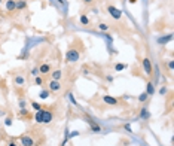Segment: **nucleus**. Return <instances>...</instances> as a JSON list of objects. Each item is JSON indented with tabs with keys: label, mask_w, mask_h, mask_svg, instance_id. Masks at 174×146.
Returning <instances> with one entry per match:
<instances>
[{
	"label": "nucleus",
	"mask_w": 174,
	"mask_h": 146,
	"mask_svg": "<svg viewBox=\"0 0 174 146\" xmlns=\"http://www.w3.org/2000/svg\"><path fill=\"white\" fill-rule=\"evenodd\" d=\"M85 122L89 125V130H91V133H95V134H98V133H101L103 130H101V127L94 121V119H91L89 116H85Z\"/></svg>",
	"instance_id": "5"
},
{
	"label": "nucleus",
	"mask_w": 174,
	"mask_h": 146,
	"mask_svg": "<svg viewBox=\"0 0 174 146\" xmlns=\"http://www.w3.org/2000/svg\"><path fill=\"white\" fill-rule=\"evenodd\" d=\"M34 85H37V87H43V78H42L40 75L34 78Z\"/></svg>",
	"instance_id": "25"
},
{
	"label": "nucleus",
	"mask_w": 174,
	"mask_h": 146,
	"mask_svg": "<svg viewBox=\"0 0 174 146\" xmlns=\"http://www.w3.org/2000/svg\"><path fill=\"white\" fill-rule=\"evenodd\" d=\"M54 121V112L51 109H45L43 107V115H42V124L43 125H49Z\"/></svg>",
	"instance_id": "4"
},
{
	"label": "nucleus",
	"mask_w": 174,
	"mask_h": 146,
	"mask_svg": "<svg viewBox=\"0 0 174 146\" xmlns=\"http://www.w3.org/2000/svg\"><path fill=\"white\" fill-rule=\"evenodd\" d=\"M51 97V91L46 88V90H40V92H39V98L40 100H48Z\"/></svg>",
	"instance_id": "17"
},
{
	"label": "nucleus",
	"mask_w": 174,
	"mask_h": 146,
	"mask_svg": "<svg viewBox=\"0 0 174 146\" xmlns=\"http://www.w3.org/2000/svg\"><path fill=\"white\" fill-rule=\"evenodd\" d=\"M103 36H104V37H106V39H107L109 42H113V37L110 36V34H109V33H104V34H103Z\"/></svg>",
	"instance_id": "37"
},
{
	"label": "nucleus",
	"mask_w": 174,
	"mask_h": 146,
	"mask_svg": "<svg viewBox=\"0 0 174 146\" xmlns=\"http://www.w3.org/2000/svg\"><path fill=\"white\" fill-rule=\"evenodd\" d=\"M5 6H6V11L7 12H14L15 11V6H16V0H6Z\"/></svg>",
	"instance_id": "13"
},
{
	"label": "nucleus",
	"mask_w": 174,
	"mask_h": 146,
	"mask_svg": "<svg viewBox=\"0 0 174 146\" xmlns=\"http://www.w3.org/2000/svg\"><path fill=\"white\" fill-rule=\"evenodd\" d=\"M12 124H14V119H12L11 116H7V118H5V125H6V127H11Z\"/></svg>",
	"instance_id": "28"
},
{
	"label": "nucleus",
	"mask_w": 174,
	"mask_h": 146,
	"mask_svg": "<svg viewBox=\"0 0 174 146\" xmlns=\"http://www.w3.org/2000/svg\"><path fill=\"white\" fill-rule=\"evenodd\" d=\"M149 97H153V94H155V84L152 81H147L146 82V91H144Z\"/></svg>",
	"instance_id": "9"
},
{
	"label": "nucleus",
	"mask_w": 174,
	"mask_h": 146,
	"mask_svg": "<svg viewBox=\"0 0 174 146\" xmlns=\"http://www.w3.org/2000/svg\"><path fill=\"white\" fill-rule=\"evenodd\" d=\"M14 85H15V87H24V85H25V78L22 75H16L14 78Z\"/></svg>",
	"instance_id": "12"
},
{
	"label": "nucleus",
	"mask_w": 174,
	"mask_h": 146,
	"mask_svg": "<svg viewBox=\"0 0 174 146\" xmlns=\"http://www.w3.org/2000/svg\"><path fill=\"white\" fill-rule=\"evenodd\" d=\"M79 134H81L79 131H72V133H68V140L73 139V137H76V136H79Z\"/></svg>",
	"instance_id": "33"
},
{
	"label": "nucleus",
	"mask_w": 174,
	"mask_h": 146,
	"mask_svg": "<svg viewBox=\"0 0 174 146\" xmlns=\"http://www.w3.org/2000/svg\"><path fill=\"white\" fill-rule=\"evenodd\" d=\"M122 98H124V100H131V97H129V96H124Z\"/></svg>",
	"instance_id": "42"
},
{
	"label": "nucleus",
	"mask_w": 174,
	"mask_h": 146,
	"mask_svg": "<svg viewBox=\"0 0 174 146\" xmlns=\"http://www.w3.org/2000/svg\"><path fill=\"white\" fill-rule=\"evenodd\" d=\"M31 107L36 110V112H37V110H40V109H43V106L40 105V103H37V101H31Z\"/></svg>",
	"instance_id": "27"
},
{
	"label": "nucleus",
	"mask_w": 174,
	"mask_h": 146,
	"mask_svg": "<svg viewBox=\"0 0 174 146\" xmlns=\"http://www.w3.org/2000/svg\"><path fill=\"white\" fill-rule=\"evenodd\" d=\"M57 2H58V5L61 6V7H64V9H66V7L68 6V3H67V0H57Z\"/></svg>",
	"instance_id": "30"
},
{
	"label": "nucleus",
	"mask_w": 174,
	"mask_h": 146,
	"mask_svg": "<svg viewBox=\"0 0 174 146\" xmlns=\"http://www.w3.org/2000/svg\"><path fill=\"white\" fill-rule=\"evenodd\" d=\"M79 20H81V24H82V25H89V18H88V16H86L85 14H81Z\"/></svg>",
	"instance_id": "21"
},
{
	"label": "nucleus",
	"mask_w": 174,
	"mask_h": 146,
	"mask_svg": "<svg viewBox=\"0 0 174 146\" xmlns=\"http://www.w3.org/2000/svg\"><path fill=\"white\" fill-rule=\"evenodd\" d=\"M2 2H3V0H0V5H2Z\"/></svg>",
	"instance_id": "44"
},
{
	"label": "nucleus",
	"mask_w": 174,
	"mask_h": 146,
	"mask_svg": "<svg viewBox=\"0 0 174 146\" xmlns=\"http://www.w3.org/2000/svg\"><path fill=\"white\" fill-rule=\"evenodd\" d=\"M168 69L173 72V69H174V60H170V61H168Z\"/></svg>",
	"instance_id": "36"
},
{
	"label": "nucleus",
	"mask_w": 174,
	"mask_h": 146,
	"mask_svg": "<svg viewBox=\"0 0 174 146\" xmlns=\"http://www.w3.org/2000/svg\"><path fill=\"white\" fill-rule=\"evenodd\" d=\"M37 69H39V75H46V73L51 72V69H52V67H51L49 63H42Z\"/></svg>",
	"instance_id": "11"
},
{
	"label": "nucleus",
	"mask_w": 174,
	"mask_h": 146,
	"mask_svg": "<svg viewBox=\"0 0 174 146\" xmlns=\"http://www.w3.org/2000/svg\"><path fill=\"white\" fill-rule=\"evenodd\" d=\"M30 75L34 76V78H36V76H39V69H37V67H33L31 70H30Z\"/></svg>",
	"instance_id": "29"
},
{
	"label": "nucleus",
	"mask_w": 174,
	"mask_h": 146,
	"mask_svg": "<svg viewBox=\"0 0 174 146\" xmlns=\"http://www.w3.org/2000/svg\"><path fill=\"white\" fill-rule=\"evenodd\" d=\"M42 115H43V109L36 112V115H34V122L36 124H42Z\"/></svg>",
	"instance_id": "19"
},
{
	"label": "nucleus",
	"mask_w": 174,
	"mask_h": 146,
	"mask_svg": "<svg viewBox=\"0 0 174 146\" xmlns=\"http://www.w3.org/2000/svg\"><path fill=\"white\" fill-rule=\"evenodd\" d=\"M173 40V34H167V36H161L158 37V43L159 45H165V43H168V42Z\"/></svg>",
	"instance_id": "15"
},
{
	"label": "nucleus",
	"mask_w": 174,
	"mask_h": 146,
	"mask_svg": "<svg viewBox=\"0 0 174 146\" xmlns=\"http://www.w3.org/2000/svg\"><path fill=\"white\" fill-rule=\"evenodd\" d=\"M149 98H150V97H149V96H147V94H146V92H142V94H140V96H138V97H137V100H138V101H140V103H146V101H147V100H149Z\"/></svg>",
	"instance_id": "23"
},
{
	"label": "nucleus",
	"mask_w": 174,
	"mask_h": 146,
	"mask_svg": "<svg viewBox=\"0 0 174 146\" xmlns=\"http://www.w3.org/2000/svg\"><path fill=\"white\" fill-rule=\"evenodd\" d=\"M66 98L67 100H70V103L72 105H74V106H77V101H76V98H74V96H73V92H66Z\"/></svg>",
	"instance_id": "20"
},
{
	"label": "nucleus",
	"mask_w": 174,
	"mask_h": 146,
	"mask_svg": "<svg viewBox=\"0 0 174 146\" xmlns=\"http://www.w3.org/2000/svg\"><path fill=\"white\" fill-rule=\"evenodd\" d=\"M124 130L127 133H133V128H131V125H129V124H124Z\"/></svg>",
	"instance_id": "32"
},
{
	"label": "nucleus",
	"mask_w": 174,
	"mask_h": 146,
	"mask_svg": "<svg viewBox=\"0 0 174 146\" xmlns=\"http://www.w3.org/2000/svg\"><path fill=\"white\" fill-rule=\"evenodd\" d=\"M91 12L97 15V14H98V9H97V7H92V9H91Z\"/></svg>",
	"instance_id": "41"
},
{
	"label": "nucleus",
	"mask_w": 174,
	"mask_h": 146,
	"mask_svg": "<svg viewBox=\"0 0 174 146\" xmlns=\"http://www.w3.org/2000/svg\"><path fill=\"white\" fill-rule=\"evenodd\" d=\"M18 115H20L21 118H25V116H28V115H30V110H28L27 107H22V109H20Z\"/></svg>",
	"instance_id": "24"
},
{
	"label": "nucleus",
	"mask_w": 174,
	"mask_h": 146,
	"mask_svg": "<svg viewBox=\"0 0 174 146\" xmlns=\"http://www.w3.org/2000/svg\"><path fill=\"white\" fill-rule=\"evenodd\" d=\"M48 90H49L51 92H60V91L63 90V85H61V82H60V81L51 79L49 84H48Z\"/></svg>",
	"instance_id": "7"
},
{
	"label": "nucleus",
	"mask_w": 174,
	"mask_h": 146,
	"mask_svg": "<svg viewBox=\"0 0 174 146\" xmlns=\"http://www.w3.org/2000/svg\"><path fill=\"white\" fill-rule=\"evenodd\" d=\"M109 54L110 55H118V49H115V48H112V46H109Z\"/></svg>",
	"instance_id": "31"
},
{
	"label": "nucleus",
	"mask_w": 174,
	"mask_h": 146,
	"mask_svg": "<svg viewBox=\"0 0 174 146\" xmlns=\"http://www.w3.org/2000/svg\"><path fill=\"white\" fill-rule=\"evenodd\" d=\"M167 92H168V87H167V85H162V87L159 88V91H158L159 96H165Z\"/></svg>",
	"instance_id": "26"
},
{
	"label": "nucleus",
	"mask_w": 174,
	"mask_h": 146,
	"mask_svg": "<svg viewBox=\"0 0 174 146\" xmlns=\"http://www.w3.org/2000/svg\"><path fill=\"white\" fill-rule=\"evenodd\" d=\"M79 58H81V51L77 49V48H74V46H70L67 49V52H66V57H64V60H66V63L68 64H74V63H77L79 61Z\"/></svg>",
	"instance_id": "1"
},
{
	"label": "nucleus",
	"mask_w": 174,
	"mask_h": 146,
	"mask_svg": "<svg viewBox=\"0 0 174 146\" xmlns=\"http://www.w3.org/2000/svg\"><path fill=\"white\" fill-rule=\"evenodd\" d=\"M91 72H89V69H86V67H83L82 69V75H85V76H88Z\"/></svg>",
	"instance_id": "35"
},
{
	"label": "nucleus",
	"mask_w": 174,
	"mask_h": 146,
	"mask_svg": "<svg viewBox=\"0 0 174 146\" xmlns=\"http://www.w3.org/2000/svg\"><path fill=\"white\" fill-rule=\"evenodd\" d=\"M18 105H20V107L22 109V107H25V105H27V101H25L24 98H20V103H18Z\"/></svg>",
	"instance_id": "34"
},
{
	"label": "nucleus",
	"mask_w": 174,
	"mask_h": 146,
	"mask_svg": "<svg viewBox=\"0 0 174 146\" xmlns=\"http://www.w3.org/2000/svg\"><path fill=\"white\" fill-rule=\"evenodd\" d=\"M127 67H128V64H124V63H116V64H115V70H116V72H122V70H125Z\"/></svg>",
	"instance_id": "22"
},
{
	"label": "nucleus",
	"mask_w": 174,
	"mask_h": 146,
	"mask_svg": "<svg viewBox=\"0 0 174 146\" xmlns=\"http://www.w3.org/2000/svg\"><path fill=\"white\" fill-rule=\"evenodd\" d=\"M107 14L112 16L113 20H116V21H119L121 18H122V11L119 9V7H116V6H113V5H109L107 6Z\"/></svg>",
	"instance_id": "2"
},
{
	"label": "nucleus",
	"mask_w": 174,
	"mask_h": 146,
	"mask_svg": "<svg viewBox=\"0 0 174 146\" xmlns=\"http://www.w3.org/2000/svg\"><path fill=\"white\" fill-rule=\"evenodd\" d=\"M7 146H20V145H18V143H16L15 140H11L9 143H7Z\"/></svg>",
	"instance_id": "38"
},
{
	"label": "nucleus",
	"mask_w": 174,
	"mask_h": 146,
	"mask_svg": "<svg viewBox=\"0 0 174 146\" xmlns=\"http://www.w3.org/2000/svg\"><path fill=\"white\" fill-rule=\"evenodd\" d=\"M27 0H16V6H15V11H24L27 9Z\"/></svg>",
	"instance_id": "14"
},
{
	"label": "nucleus",
	"mask_w": 174,
	"mask_h": 146,
	"mask_svg": "<svg viewBox=\"0 0 174 146\" xmlns=\"http://www.w3.org/2000/svg\"><path fill=\"white\" fill-rule=\"evenodd\" d=\"M106 81H107V82H113V76H112V75H107V76H106Z\"/></svg>",
	"instance_id": "40"
},
{
	"label": "nucleus",
	"mask_w": 174,
	"mask_h": 146,
	"mask_svg": "<svg viewBox=\"0 0 174 146\" xmlns=\"http://www.w3.org/2000/svg\"><path fill=\"white\" fill-rule=\"evenodd\" d=\"M97 29H98L100 31H103V33H107V31L110 30V27H109V24H106V22H98V25H97Z\"/></svg>",
	"instance_id": "18"
},
{
	"label": "nucleus",
	"mask_w": 174,
	"mask_h": 146,
	"mask_svg": "<svg viewBox=\"0 0 174 146\" xmlns=\"http://www.w3.org/2000/svg\"><path fill=\"white\" fill-rule=\"evenodd\" d=\"M138 118H140V119H144V121H147V119L150 118L149 107H147V106H143V107L140 109V115H138Z\"/></svg>",
	"instance_id": "10"
},
{
	"label": "nucleus",
	"mask_w": 174,
	"mask_h": 146,
	"mask_svg": "<svg viewBox=\"0 0 174 146\" xmlns=\"http://www.w3.org/2000/svg\"><path fill=\"white\" fill-rule=\"evenodd\" d=\"M142 66H143L144 73L152 78V75H153V64H152V60H150L149 57H144L143 61H142Z\"/></svg>",
	"instance_id": "3"
},
{
	"label": "nucleus",
	"mask_w": 174,
	"mask_h": 146,
	"mask_svg": "<svg viewBox=\"0 0 174 146\" xmlns=\"http://www.w3.org/2000/svg\"><path fill=\"white\" fill-rule=\"evenodd\" d=\"M128 2L131 3V5H134V3H137V0H128Z\"/></svg>",
	"instance_id": "43"
},
{
	"label": "nucleus",
	"mask_w": 174,
	"mask_h": 146,
	"mask_svg": "<svg viewBox=\"0 0 174 146\" xmlns=\"http://www.w3.org/2000/svg\"><path fill=\"white\" fill-rule=\"evenodd\" d=\"M101 100L106 103V105H109V106H118L119 105V98L112 97V96H109V94H104V96L101 97Z\"/></svg>",
	"instance_id": "8"
},
{
	"label": "nucleus",
	"mask_w": 174,
	"mask_h": 146,
	"mask_svg": "<svg viewBox=\"0 0 174 146\" xmlns=\"http://www.w3.org/2000/svg\"><path fill=\"white\" fill-rule=\"evenodd\" d=\"M92 2H94V0H82V3H83V5H86V6H88V5H91Z\"/></svg>",
	"instance_id": "39"
},
{
	"label": "nucleus",
	"mask_w": 174,
	"mask_h": 146,
	"mask_svg": "<svg viewBox=\"0 0 174 146\" xmlns=\"http://www.w3.org/2000/svg\"><path fill=\"white\" fill-rule=\"evenodd\" d=\"M63 78V72L61 70H54V72H51V79H54V81H61Z\"/></svg>",
	"instance_id": "16"
},
{
	"label": "nucleus",
	"mask_w": 174,
	"mask_h": 146,
	"mask_svg": "<svg viewBox=\"0 0 174 146\" xmlns=\"http://www.w3.org/2000/svg\"><path fill=\"white\" fill-rule=\"evenodd\" d=\"M20 140H21L20 146H36V140H34V137L30 136V134H22Z\"/></svg>",
	"instance_id": "6"
}]
</instances>
